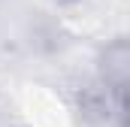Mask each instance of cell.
I'll list each match as a JSON object with an SVG mask.
<instances>
[{"mask_svg":"<svg viewBox=\"0 0 130 127\" xmlns=\"http://www.w3.org/2000/svg\"><path fill=\"white\" fill-rule=\"evenodd\" d=\"M118 124L130 127V91H124L118 97Z\"/></svg>","mask_w":130,"mask_h":127,"instance_id":"2","label":"cell"},{"mask_svg":"<svg viewBox=\"0 0 130 127\" xmlns=\"http://www.w3.org/2000/svg\"><path fill=\"white\" fill-rule=\"evenodd\" d=\"M97 82L124 94L130 91V36L106 42L97 55Z\"/></svg>","mask_w":130,"mask_h":127,"instance_id":"1","label":"cell"}]
</instances>
